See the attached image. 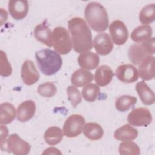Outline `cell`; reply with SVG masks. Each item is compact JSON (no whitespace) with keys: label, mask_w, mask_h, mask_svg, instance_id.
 Here are the masks:
<instances>
[{"label":"cell","mask_w":155,"mask_h":155,"mask_svg":"<svg viewBox=\"0 0 155 155\" xmlns=\"http://www.w3.org/2000/svg\"><path fill=\"white\" fill-rule=\"evenodd\" d=\"M73 50L79 53L89 51L93 48L92 35L86 22L81 18L74 17L68 21Z\"/></svg>","instance_id":"1"},{"label":"cell","mask_w":155,"mask_h":155,"mask_svg":"<svg viewBox=\"0 0 155 155\" xmlns=\"http://www.w3.org/2000/svg\"><path fill=\"white\" fill-rule=\"evenodd\" d=\"M84 15L90 27L96 32L105 31L109 25V19L105 8L97 2L87 4Z\"/></svg>","instance_id":"2"},{"label":"cell","mask_w":155,"mask_h":155,"mask_svg":"<svg viewBox=\"0 0 155 155\" xmlns=\"http://www.w3.org/2000/svg\"><path fill=\"white\" fill-rule=\"evenodd\" d=\"M35 58L38 67L46 76H51L59 71L62 65V60L56 51L47 48L36 51Z\"/></svg>","instance_id":"3"},{"label":"cell","mask_w":155,"mask_h":155,"mask_svg":"<svg viewBox=\"0 0 155 155\" xmlns=\"http://www.w3.org/2000/svg\"><path fill=\"white\" fill-rule=\"evenodd\" d=\"M154 38L152 37L140 44H132L128 51L130 61L134 65H139L147 56L154 54Z\"/></svg>","instance_id":"4"},{"label":"cell","mask_w":155,"mask_h":155,"mask_svg":"<svg viewBox=\"0 0 155 155\" xmlns=\"http://www.w3.org/2000/svg\"><path fill=\"white\" fill-rule=\"evenodd\" d=\"M53 46L60 54H67L72 49V42L67 30L63 27H56L53 31Z\"/></svg>","instance_id":"5"},{"label":"cell","mask_w":155,"mask_h":155,"mask_svg":"<svg viewBox=\"0 0 155 155\" xmlns=\"http://www.w3.org/2000/svg\"><path fill=\"white\" fill-rule=\"evenodd\" d=\"M85 122V119L82 115L78 114L70 115L63 125V134L69 138L77 137L82 133Z\"/></svg>","instance_id":"6"},{"label":"cell","mask_w":155,"mask_h":155,"mask_svg":"<svg viewBox=\"0 0 155 155\" xmlns=\"http://www.w3.org/2000/svg\"><path fill=\"white\" fill-rule=\"evenodd\" d=\"M127 121L130 125L147 127L152 121V115L148 108H137L133 109L128 114Z\"/></svg>","instance_id":"7"},{"label":"cell","mask_w":155,"mask_h":155,"mask_svg":"<svg viewBox=\"0 0 155 155\" xmlns=\"http://www.w3.org/2000/svg\"><path fill=\"white\" fill-rule=\"evenodd\" d=\"M6 150L16 155H27L30 153V145L16 133L12 134L7 140Z\"/></svg>","instance_id":"8"},{"label":"cell","mask_w":155,"mask_h":155,"mask_svg":"<svg viewBox=\"0 0 155 155\" xmlns=\"http://www.w3.org/2000/svg\"><path fill=\"white\" fill-rule=\"evenodd\" d=\"M109 31L113 41L116 45H121L127 42L128 31L122 21L116 20L112 22L109 27Z\"/></svg>","instance_id":"9"},{"label":"cell","mask_w":155,"mask_h":155,"mask_svg":"<svg viewBox=\"0 0 155 155\" xmlns=\"http://www.w3.org/2000/svg\"><path fill=\"white\" fill-rule=\"evenodd\" d=\"M21 78L24 84L31 85L39 79V73L34 62L29 59L25 60L21 67Z\"/></svg>","instance_id":"10"},{"label":"cell","mask_w":155,"mask_h":155,"mask_svg":"<svg viewBox=\"0 0 155 155\" xmlns=\"http://www.w3.org/2000/svg\"><path fill=\"white\" fill-rule=\"evenodd\" d=\"M116 76L117 79L124 83H133L139 79V71L131 64H122L116 70Z\"/></svg>","instance_id":"11"},{"label":"cell","mask_w":155,"mask_h":155,"mask_svg":"<svg viewBox=\"0 0 155 155\" xmlns=\"http://www.w3.org/2000/svg\"><path fill=\"white\" fill-rule=\"evenodd\" d=\"M93 44L96 53L102 56H106L110 54L113 48L111 39L107 33L97 34L94 39Z\"/></svg>","instance_id":"12"},{"label":"cell","mask_w":155,"mask_h":155,"mask_svg":"<svg viewBox=\"0 0 155 155\" xmlns=\"http://www.w3.org/2000/svg\"><path fill=\"white\" fill-rule=\"evenodd\" d=\"M8 8L10 15L15 20L25 18L28 12V2L25 0H10Z\"/></svg>","instance_id":"13"},{"label":"cell","mask_w":155,"mask_h":155,"mask_svg":"<svg viewBox=\"0 0 155 155\" xmlns=\"http://www.w3.org/2000/svg\"><path fill=\"white\" fill-rule=\"evenodd\" d=\"M36 104L32 100L22 102L17 108V119L21 122H25L30 120L35 115Z\"/></svg>","instance_id":"14"},{"label":"cell","mask_w":155,"mask_h":155,"mask_svg":"<svg viewBox=\"0 0 155 155\" xmlns=\"http://www.w3.org/2000/svg\"><path fill=\"white\" fill-rule=\"evenodd\" d=\"M45 22L46 21L35 27L34 36L37 41L51 47L53 45V32Z\"/></svg>","instance_id":"15"},{"label":"cell","mask_w":155,"mask_h":155,"mask_svg":"<svg viewBox=\"0 0 155 155\" xmlns=\"http://www.w3.org/2000/svg\"><path fill=\"white\" fill-rule=\"evenodd\" d=\"M99 56L97 53L86 51L79 54L78 58L79 65L83 69L94 70L99 64Z\"/></svg>","instance_id":"16"},{"label":"cell","mask_w":155,"mask_h":155,"mask_svg":"<svg viewBox=\"0 0 155 155\" xmlns=\"http://www.w3.org/2000/svg\"><path fill=\"white\" fill-rule=\"evenodd\" d=\"M155 58L150 55L145 58L139 65V73L141 79L150 81L154 77Z\"/></svg>","instance_id":"17"},{"label":"cell","mask_w":155,"mask_h":155,"mask_svg":"<svg viewBox=\"0 0 155 155\" xmlns=\"http://www.w3.org/2000/svg\"><path fill=\"white\" fill-rule=\"evenodd\" d=\"M114 73L111 68L108 65H103L97 68L94 78L97 85L104 87L111 82Z\"/></svg>","instance_id":"18"},{"label":"cell","mask_w":155,"mask_h":155,"mask_svg":"<svg viewBox=\"0 0 155 155\" xmlns=\"http://www.w3.org/2000/svg\"><path fill=\"white\" fill-rule=\"evenodd\" d=\"M93 74L87 70L80 68L76 70L71 75V82L77 87H85L93 80Z\"/></svg>","instance_id":"19"},{"label":"cell","mask_w":155,"mask_h":155,"mask_svg":"<svg viewBox=\"0 0 155 155\" xmlns=\"http://www.w3.org/2000/svg\"><path fill=\"white\" fill-rule=\"evenodd\" d=\"M136 90L143 104L151 105L154 103V93L144 81H142L136 84Z\"/></svg>","instance_id":"20"},{"label":"cell","mask_w":155,"mask_h":155,"mask_svg":"<svg viewBox=\"0 0 155 155\" xmlns=\"http://www.w3.org/2000/svg\"><path fill=\"white\" fill-rule=\"evenodd\" d=\"M138 136L137 129L129 124H125L117 128L114 133V137L120 141H128L135 139Z\"/></svg>","instance_id":"21"},{"label":"cell","mask_w":155,"mask_h":155,"mask_svg":"<svg viewBox=\"0 0 155 155\" xmlns=\"http://www.w3.org/2000/svg\"><path fill=\"white\" fill-rule=\"evenodd\" d=\"M16 109L13 104L9 102H3L0 105V123L8 124L16 117Z\"/></svg>","instance_id":"22"},{"label":"cell","mask_w":155,"mask_h":155,"mask_svg":"<svg viewBox=\"0 0 155 155\" xmlns=\"http://www.w3.org/2000/svg\"><path fill=\"white\" fill-rule=\"evenodd\" d=\"M83 133L85 136L91 140L101 139L104 135L102 127L95 122H88L84 125Z\"/></svg>","instance_id":"23"},{"label":"cell","mask_w":155,"mask_h":155,"mask_svg":"<svg viewBox=\"0 0 155 155\" xmlns=\"http://www.w3.org/2000/svg\"><path fill=\"white\" fill-rule=\"evenodd\" d=\"M153 30L148 25H139L134 28L131 34V39L135 42L140 43L151 38Z\"/></svg>","instance_id":"24"},{"label":"cell","mask_w":155,"mask_h":155,"mask_svg":"<svg viewBox=\"0 0 155 155\" xmlns=\"http://www.w3.org/2000/svg\"><path fill=\"white\" fill-rule=\"evenodd\" d=\"M44 137L45 142L49 145H56L61 142L63 131L58 127H50L45 131Z\"/></svg>","instance_id":"25"},{"label":"cell","mask_w":155,"mask_h":155,"mask_svg":"<svg viewBox=\"0 0 155 155\" xmlns=\"http://www.w3.org/2000/svg\"><path fill=\"white\" fill-rule=\"evenodd\" d=\"M137 102V98L130 95H122L117 98L115 102V107L117 110L120 112H125L133 107Z\"/></svg>","instance_id":"26"},{"label":"cell","mask_w":155,"mask_h":155,"mask_svg":"<svg viewBox=\"0 0 155 155\" xmlns=\"http://www.w3.org/2000/svg\"><path fill=\"white\" fill-rule=\"evenodd\" d=\"M154 4H149L144 6L139 13V21L144 24L147 25L153 22L154 21Z\"/></svg>","instance_id":"27"},{"label":"cell","mask_w":155,"mask_h":155,"mask_svg":"<svg viewBox=\"0 0 155 155\" xmlns=\"http://www.w3.org/2000/svg\"><path fill=\"white\" fill-rule=\"evenodd\" d=\"M100 94V88L97 84H90L84 87L82 91V95L84 99L89 102L96 100Z\"/></svg>","instance_id":"28"},{"label":"cell","mask_w":155,"mask_h":155,"mask_svg":"<svg viewBox=\"0 0 155 155\" xmlns=\"http://www.w3.org/2000/svg\"><path fill=\"white\" fill-rule=\"evenodd\" d=\"M119 152L122 155H139L140 153V150L136 143L128 140L119 144Z\"/></svg>","instance_id":"29"},{"label":"cell","mask_w":155,"mask_h":155,"mask_svg":"<svg viewBox=\"0 0 155 155\" xmlns=\"http://www.w3.org/2000/svg\"><path fill=\"white\" fill-rule=\"evenodd\" d=\"M37 92L44 97H51L57 92V87L52 82H47L39 85L37 88Z\"/></svg>","instance_id":"30"},{"label":"cell","mask_w":155,"mask_h":155,"mask_svg":"<svg viewBox=\"0 0 155 155\" xmlns=\"http://www.w3.org/2000/svg\"><path fill=\"white\" fill-rule=\"evenodd\" d=\"M67 94L68 100L70 102L72 107L76 108L82 101V97L79 90L73 85H70L67 88Z\"/></svg>","instance_id":"31"},{"label":"cell","mask_w":155,"mask_h":155,"mask_svg":"<svg viewBox=\"0 0 155 155\" xmlns=\"http://www.w3.org/2000/svg\"><path fill=\"white\" fill-rule=\"evenodd\" d=\"M0 55V74L2 77H8L12 73V67L7 59L5 53L1 50Z\"/></svg>","instance_id":"32"},{"label":"cell","mask_w":155,"mask_h":155,"mask_svg":"<svg viewBox=\"0 0 155 155\" xmlns=\"http://www.w3.org/2000/svg\"><path fill=\"white\" fill-rule=\"evenodd\" d=\"M8 130L6 126L1 124V148L3 151L4 147L7 142V137L8 136Z\"/></svg>","instance_id":"33"},{"label":"cell","mask_w":155,"mask_h":155,"mask_svg":"<svg viewBox=\"0 0 155 155\" xmlns=\"http://www.w3.org/2000/svg\"><path fill=\"white\" fill-rule=\"evenodd\" d=\"M61 154L62 153L56 148L49 147L45 150L42 153V154Z\"/></svg>","instance_id":"34"},{"label":"cell","mask_w":155,"mask_h":155,"mask_svg":"<svg viewBox=\"0 0 155 155\" xmlns=\"http://www.w3.org/2000/svg\"><path fill=\"white\" fill-rule=\"evenodd\" d=\"M0 13H1V25L3 24V23L4 22H5L7 19V18H8V14H7V12L5 10L3 9V8H1L0 9Z\"/></svg>","instance_id":"35"}]
</instances>
